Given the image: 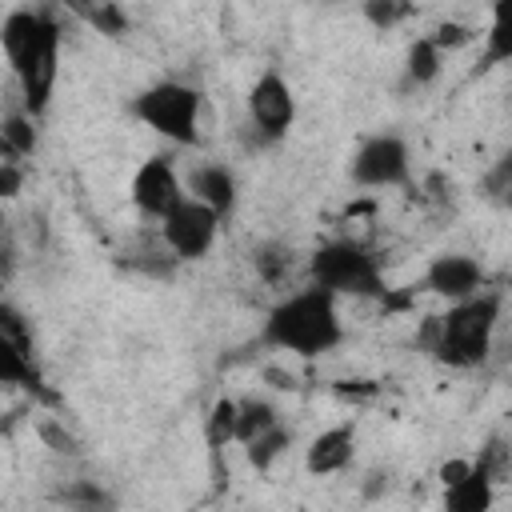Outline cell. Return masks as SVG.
Listing matches in <instances>:
<instances>
[{"label":"cell","instance_id":"obj_1","mask_svg":"<svg viewBox=\"0 0 512 512\" xmlns=\"http://www.w3.org/2000/svg\"><path fill=\"white\" fill-rule=\"evenodd\" d=\"M0 44L24 112L44 116L60 76V20L48 8H12L0 24Z\"/></svg>","mask_w":512,"mask_h":512},{"label":"cell","instance_id":"obj_2","mask_svg":"<svg viewBox=\"0 0 512 512\" xmlns=\"http://www.w3.org/2000/svg\"><path fill=\"white\" fill-rule=\"evenodd\" d=\"M496 320H500V296L496 292H476L460 304H448V312L428 316L416 344L440 360L444 368H480L492 352V336H496Z\"/></svg>","mask_w":512,"mask_h":512},{"label":"cell","instance_id":"obj_3","mask_svg":"<svg viewBox=\"0 0 512 512\" xmlns=\"http://www.w3.org/2000/svg\"><path fill=\"white\" fill-rule=\"evenodd\" d=\"M344 340V324L336 312V296L324 288H304V292H288L284 300H276L260 324V344L280 348V352H296L304 360H316L324 352H332Z\"/></svg>","mask_w":512,"mask_h":512},{"label":"cell","instance_id":"obj_4","mask_svg":"<svg viewBox=\"0 0 512 512\" xmlns=\"http://www.w3.org/2000/svg\"><path fill=\"white\" fill-rule=\"evenodd\" d=\"M308 276L312 288H324L332 296H364V300H384V276L380 260L356 244V240H328L308 256Z\"/></svg>","mask_w":512,"mask_h":512},{"label":"cell","instance_id":"obj_5","mask_svg":"<svg viewBox=\"0 0 512 512\" xmlns=\"http://www.w3.org/2000/svg\"><path fill=\"white\" fill-rule=\"evenodd\" d=\"M200 104L204 96L184 80H156L132 96V116L172 144H200Z\"/></svg>","mask_w":512,"mask_h":512},{"label":"cell","instance_id":"obj_6","mask_svg":"<svg viewBox=\"0 0 512 512\" xmlns=\"http://www.w3.org/2000/svg\"><path fill=\"white\" fill-rule=\"evenodd\" d=\"M296 124V96L292 84L276 72L264 68L256 76V84L248 88V128L256 132V144H276L288 136V128Z\"/></svg>","mask_w":512,"mask_h":512},{"label":"cell","instance_id":"obj_7","mask_svg":"<svg viewBox=\"0 0 512 512\" xmlns=\"http://www.w3.org/2000/svg\"><path fill=\"white\" fill-rule=\"evenodd\" d=\"M220 224H224V220H220L208 204L184 196V200L160 220V240L168 244V252H172L176 260H200V256L212 252Z\"/></svg>","mask_w":512,"mask_h":512},{"label":"cell","instance_id":"obj_8","mask_svg":"<svg viewBox=\"0 0 512 512\" xmlns=\"http://www.w3.org/2000/svg\"><path fill=\"white\" fill-rule=\"evenodd\" d=\"M408 144L392 132L368 136L352 156V180L360 188H396L408 184Z\"/></svg>","mask_w":512,"mask_h":512},{"label":"cell","instance_id":"obj_9","mask_svg":"<svg viewBox=\"0 0 512 512\" xmlns=\"http://www.w3.org/2000/svg\"><path fill=\"white\" fill-rule=\"evenodd\" d=\"M180 200H184V188L172 168V156H148L132 176V204L148 220H164Z\"/></svg>","mask_w":512,"mask_h":512},{"label":"cell","instance_id":"obj_10","mask_svg":"<svg viewBox=\"0 0 512 512\" xmlns=\"http://www.w3.org/2000/svg\"><path fill=\"white\" fill-rule=\"evenodd\" d=\"M424 288L444 296V300H452V304H460V300H468V296H476L484 288V268L464 252H440L424 268Z\"/></svg>","mask_w":512,"mask_h":512},{"label":"cell","instance_id":"obj_11","mask_svg":"<svg viewBox=\"0 0 512 512\" xmlns=\"http://www.w3.org/2000/svg\"><path fill=\"white\" fill-rule=\"evenodd\" d=\"M352 452H356V424H332L320 436H312L304 452V468L312 476H332L352 464Z\"/></svg>","mask_w":512,"mask_h":512},{"label":"cell","instance_id":"obj_12","mask_svg":"<svg viewBox=\"0 0 512 512\" xmlns=\"http://www.w3.org/2000/svg\"><path fill=\"white\" fill-rule=\"evenodd\" d=\"M188 188H192V200L208 204L220 220L232 216V208H236V176H232V168H224V164H200V168H192Z\"/></svg>","mask_w":512,"mask_h":512},{"label":"cell","instance_id":"obj_13","mask_svg":"<svg viewBox=\"0 0 512 512\" xmlns=\"http://www.w3.org/2000/svg\"><path fill=\"white\" fill-rule=\"evenodd\" d=\"M496 500V480L472 460V468L444 488V512H492Z\"/></svg>","mask_w":512,"mask_h":512},{"label":"cell","instance_id":"obj_14","mask_svg":"<svg viewBox=\"0 0 512 512\" xmlns=\"http://www.w3.org/2000/svg\"><path fill=\"white\" fill-rule=\"evenodd\" d=\"M496 64H512V0H496V4H492L476 72H488V68H496Z\"/></svg>","mask_w":512,"mask_h":512},{"label":"cell","instance_id":"obj_15","mask_svg":"<svg viewBox=\"0 0 512 512\" xmlns=\"http://www.w3.org/2000/svg\"><path fill=\"white\" fill-rule=\"evenodd\" d=\"M0 148H4V160H28L36 152V116L24 112V108H8L4 120H0Z\"/></svg>","mask_w":512,"mask_h":512},{"label":"cell","instance_id":"obj_16","mask_svg":"<svg viewBox=\"0 0 512 512\" xmlns=\"http://www.w3.org/2000/svg\"><path fill=\"white\" fill-rule=\"evenodd\" d=\"M280 424V412L264 400V396H244V400H236V440L248 448L256 436H264L268 428H276Z\"/></svg>","mask_w":512,"mask_h":512},{"label":"cell","instance_id":"obj_17","mask_svg":"<svg viewBox=\"0 0 512 512\" xmlns=\"http://www.w3.org/2000/svg\"><path fill=\"white\" fill-rule=\"evenodd\" d=\"M56 504H64L68 512H116V496L100 480H68L56 492Z\"/></svg>","mask_w":512,"mask_h":512},{"label":"cell","instance_id":"obj_18","mask_svg":"<svg viewBox=\"0 0 512 512\" xmlns=\"http://www.w3.org/2000/svg\"><path fill=\"white\" fill-rule=\"evenodd\" d=\"M440 64H444V52L428 36H416L408 44V56H404V80L416 84V88H424V84H432L440 76Z\"/></svg>","mask_w":512,"mask_h":512},{"label":"cell","instance_id":"obj_19","mask_svg":"<svg viewBox=\"0 0 512 512\" xmlns=\"http://www.w3.org/2000/svg\"><path fill=\"white\" fill-rule=\"evenodd\" d=\"M252 268H256V276H260L264 284L280 288V284H288V276H292V248L280 244V240H264V244L252 248Z\"/></svg>","mask_w":512,"mask_h":512},{"label":"cell","instance_id":"obj_20","mask_svg":"<svg viewBox=\"0 0 512 512\" xmlns=\"http://www.w3.org/2000/svg\"><path fill=\"white\" fill-rule=\"evenodd\" d=\"M204 440L212 452H220L224 444L236 440V400H228V396L212 400V408L204 416Z\"/></svg>","mask_w":512,"mask_h":512},{"label":"cell","instance_id":"obj_21","mask_svg":"<svg viewBox=\"0 0 512 512\" xmlns=\"http://www.w3.org/2000/svg\"><path fill=\"white\" fill-rule=\"evenodd\" d=\"M292 444V428H284V424H276V428H268L264 436H256L248 448H244V456H248V464L256 468V472H268L280 456H284V448Z\"/></svg>","mask_w":512,"mask_h":512},{"label":"cell","instance_id":"obj_22","mask_svg":"<svg viewBox=\"0 0 512 512\" xmlns=\"http://www.w3.org/2000/svg\"><path fill=\"white\" fill-rule=\"evenodd\" d=\"M72 12L80 16V20H88L96 32H104V36H124L128 32V16H124V8L120 4H72Z\"/></svg>","mask_w":512,"mask_h":512},{"label":"cell","instance_id":"obj_23","mask_svg":"<svg viewBox=\"0 0 512 512\" xmlns=\"http://www.w3.org/2000/svg\"><path fill=\"white\" fill-rule=\"evenodd\" d=\"M0 344H8V348H16V352H24V356H32V328H28V320H24V312L16 308V304H0Z\"/></svg>","mask_w":512,"mask_h":512},{"label":"cell","instance_id":"obj_24","mask_svg":"<svg viewBox=\"0 0 512 512\" xmlns=\"http://www.w3.org/2000/svg\"><path fill=\"white\" fill-rule=\"evenodd\" d=\"M484 196L496 200V204H504V208H512V148L500 152V160L488 168V176H484Z\"/></svg>","mask_w":512,"mask_h":512},{"label":"cell","instance_id":"obj_25","mask_svg":"<svg viewBox=\"0 0 512 512\" xmlns=\"http://www.w3.org/2000/svg\"><path fill=\"white\" fill-rule=\"evenodd\" d=\"M360 12H364V20H368L372 28L392 32L400 20H408V16H412V4H400V0H368Z\"/></svg>","mask_w":512,"mask_h":512},{"label":"cell","instance_id":"obj_26","mask_svg":"<svg viewBox=\"0 0 512 512\" xmlns=\"http://www.w3.org/2000/svg\"><path fill=\"white\" fill-rule=\"evenodd\" d=\"M476 464H480V468H484V472H488V476H492V480L500 484V480H504V476L512 472V448H508L504 440H488V444L480 448Z\"/></svg>","mask_w":512,"mask_h":512},{"label":"cell","instance_id":"obj_27","mask_svg":"<svg viewBox=\"0 0 512 512\" xmlns=\"http://www.w3.org/2000/svg\"><path fill=\"white\" fill-rule=\"evenodd\" d=\"M428 40H432L440 52H452V48L472 44V40H476V32H472L468 24H460V20H440V24L428 32Z\"/></svg>","mask_w":512,"mask_h":512},{"label":"cell","instance_id":"obj_28","mask_svg":"<svg viewBox=\"0 0 512 512\" xmlns=\"http://www.w3.org/2000/svg\"><path fill=\"white\" fill-rule=\"evenodd\" d=\"M36 432H40V440H44L52 452H60V456H76V452H80L76 436H72L60 420H40V424H36Z\"/></svg>","mask_w":512,"mask_h":512},{"label":"cell","instance_id":"obj_29","mask_svg":"<svg viewBox=\"0 0 512 512\" xmlns=\"http://www.w3.org/2000/svg\"><path fill=\"white\" fill-rule=\"evenodd\" d=\"M20 180H24L20 164H16V160H0V196H4V200H12V196L20 192Z\"/></svg>","mask_w":512,"mask_h":512},{"label":"cell","instance_id":"obj_30","mask_svg":"<svg viewBox=\"0 0 512 512\" xmlns=\"http://www.w3.org/2000/svg\"><path fill=\"white\" fill-rule=\"evenodd\" d=\"M264 380H272V388H296V380L280 368H264Z\"/></svg>","mask_w":512,"mask_h":512}]
</instances>
